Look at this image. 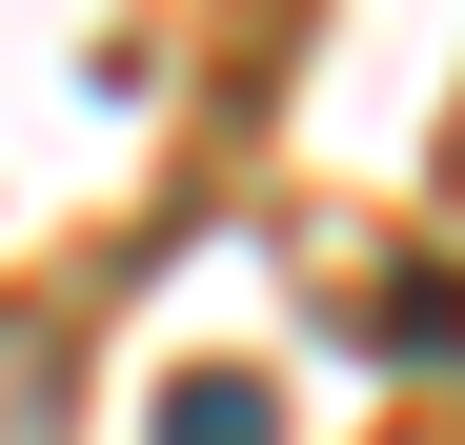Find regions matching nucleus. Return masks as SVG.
Segmentation results:
<instances>
[{"label": "nucleus", "mask_w": 465, "mask_h": 445, "mask_svg": "<svg viewBox=\"0 0 465 445\" xmlns=\"http://www.w3.org/2000/svg\"><path fill=\"white\" fill-rule=\"evenodd\" d=\"M0 445H82V324L0 304Z\"/></svg>", "instance_id": "f257e3e1"}, {"label": "nucleus", "mask_w": 465, "mask_h": 445, "mask_svg": "<svg viewBox=\"0 0 465 445\" xmlns=\"http://www.w3.org/2000/svg\"><path fill=\"white\" fill-rule=\"evenodd\" d=\"M163 445H263V385H243V364H203V385H163Z\"/></svg>", "instance_id": "f03ea898"}, {"label": "nucleus", "mask_w": 465, "mask_h": 445, "mask_svg": "<svg viewBox=\"0 0 465 445\" xmlns=\"http://www.w3.org/2000/svg\"><path fill=\"white\" fill-rule=\"evenodd\" d=\"M405 445H465V425H405Z\"/></svg>", "instance_id": "7ed1b4c3"}]
</instances>
